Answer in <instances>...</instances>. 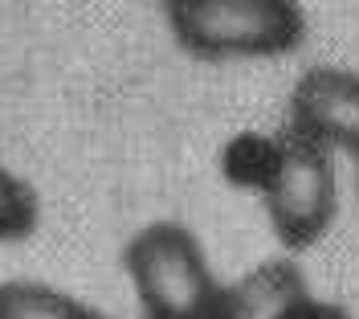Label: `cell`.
Returning <instances> with one entry per match:
<instances>
[{"label":"cell","mask_w":359,"mask_h":319,"mask_svg":"<svg viewBox=\"0 0 359 319\" xmlns=\"http://www.w3.org/2000/svg\"><path fill=\"white\" fill-rule=\"evenodd\" d=\"M163 21L196 62H269L311 37L298 0H163Z\"/></svg>","instance_id":"7a4b0ae2"},{"label":"cell","mask_w":359,"mask_h":319,"mask_svg":"<svg viewBox=\"0 0 359 319\" xmlns=\"http://www.w3.org/2000/svg\"><path fill=\"white\" fill-rule=\"evenodd\" d=\"M204 319H224V315H221V311H217V315H204Z\"/></svg>","instance_id":"9c48e42d"},{"label":"cell","mask_w":359,"mask_h":319,"mask_svg":"<svg viewBox=\"0 0 359 319\" xmlns=\"http://www.w3.org/2000/svg\"><path fill=\"white\" fill-rule=\"evenodd\" d=\"M41 226V197L37 188L17 176L8 164H0V246L29 242Z\"/></svg>","instance_id":"52a82bcc"},{"label":"cell","mask_w":359,"mask_h":319,"mask_svg":"<svg viewBox=\"0 0 359 319\" xmlns=\"http://www.w3.org/2000/svg\"><path fill=\"white\" fill-rule=\"evenodd\" d=\"M290 127L359 160V74L343 66H311L290 91Z\"/></svg>","instance_id":"277c9868"},{"label":"cell","mask_w":359,"mask_h":319,"mask_svg":"<svg viewBox=\"0 0 359 319\" xmlns=\"http://www.w3.org/2000/svg\"><path fill=\"white\" fill-rule=\"evenodd\" d=\"M273 319H355L343 303H331V299H314L311 291L302 299H294L286 311H278Z\"/></svg>","instance_id":"ba28073f"},{"label":"cell","mask_w":359,"mask_h":319,"mask_svg":"<svg viewBox=\"0 0 359 319\" xmlns=\"http://www.w3.org/2000/svg\"><path fill=\"white\" fill-rule=\"evenodd\" d=\"M306 291L311 287H306L302 271L290 258H273V262H262L257 271H249L241 282L224 287L221 315L224 319H273Z\"/></svg>","instance_id":"5b68a950"},{"label":"cell","mask_w":359,"mask_h":319,"mask_svg":"<svg viewBox=\"0 0 359 319\" xmlns=\"http://www.w3.org/2000/svg\"><path fill=\"white\" fill-rule=\"evenodd\" d=\"M221 172L233 188L253 193L266 205L269 229L286 254H302L327 237L339 217L335 152L298 127L241 131L224 143Z\"/></svg>","instance_id":"6da1fadb"},{"label":"cell","mask_w":359,"mask_h":319,"mask_svg":"<svg viewBox=\"0 0 359 319\" xmlns=\"http://www.w3.org/2000/svg\"><path fill=\"white\" fill-rule=\"evenodd\" d=\"M123 271L143 319H204L221 311L224 287L204 258L201 237L180 221H147L123 246Z\"/></svg>","instance_id":"3957f363"},{"label":"cell","mask_w":359,"mask_h":319,"mask_svg":"<svg viewBox=\"0 0 359 319\" xmlns=\"http://www.w3.org/2000/svg\"><path fill=\"white\" fill-rule=\"evenodd\" d=\"M0 319H111L98 303L49 287V282H33V278H8L0 282Z\"/></svg>","instance_id":"8992f818"}]
</instances>
